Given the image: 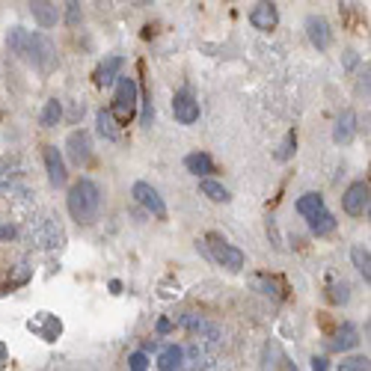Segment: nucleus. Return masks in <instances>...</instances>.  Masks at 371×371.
Listing matches in <instances>:
<instances>
[{"mask_svg": "<svg viewBox=\"0 0 371 371\" xmlns=\"http://www.w3.org/2000/svg\"><path fill=\"white\" fill-rule=\"evenodd\" d=\"M6 48L16 56H21V60L33 63L36 68H48L56 60L54 42L48 36H42V33L24 30V27H12V30L6 33Z\"/></svg>", "mask_w": 371, "mask_h": 371, "instance_id": "obj_1", "label": "nucleus"}, {"mask_svg": "<svg viewBox=\"0 0 371 371\" xmlns=\"http://www.w3.org/2000/svg\"><path fill=\"white\" fill-rule=\"evenodd\" d=\"M102 188L92 181V178H80L71 184V190H68V214H71V220H78V223H95L98 220V214H102Z\"/></svg>", "mask_w": 371, "mask_h": 371, "instance_id": "obj_2", "label": "nucleus"}, {"mask_svg": "<svg viewBox=\"0 0 371 371\" xmlns=\"http://www.w3.org/2000/svg\"><path fill=\"white\" fill-rule=\"evenodd\" d=\"M137 95H140V87L131 78H119L116 80V98H113V107H110V116H113V122H116V125H128V122L134 119Z\"/></svg>", "mask_w": 371, "mask_h": 371, "instance_id": "obj_3", "label": "nucleus"}, {"mask_svg": "<svg viewBox=\"0 0 371 371\" xmlns=\"http://www.w3.org/2000/svg\"><path fill=\"white\" fill-rule=\"evenodd\" d=\"M205 241H208V255H211V259L217 262V264L229 267V270H241V267H244V253H241L238 247H232L226 238L208 235Z\"/></svg>", "mask_w": 371, "mask_h": 371, "instance_id": "obj_4", "label": "nucleus"}, {"mask_svg": "<svg viewBox=\"0 0 371 371\" xmlns=\"http://www.w3.org/2000/svg\"><path fill=\"white\" fill-rule=\"evenodd\" d=\"M368 181H353L351 188L345 190V196H341V208H345L351 217H363V214L368 211Z\"/></svg>", "mask_w": 371, "mask_h": 371, "instance_id": "obj_5", "label": "nucleus"}, {"mask_svg": "<svg viewBox=\"0 0 371 371\" xmlns=\"http://www.w3.org/2000/svg\"><path fill=\"white\" fill-rule=\"evenodd\" d=\"M131 193H134V199L142 205V208H149V214H154L158 220H166V205H164V199H161V193L152 188V184H146V181H137L134 188H131Z\"/></svg>", "mask_w": 371, "mask_h": 371, "instance_id": "obj_6", "label": "nucleus"}, {"mask_svg": "<svg viewBox=\"0 0 371 371\" xmlns=\"http://www.w3.org/2000/svg\"><path fill=\"white\" fill-rule=\"evenodd\" d=\"M66 152H68V161L75 166H83L90 164L92 158V140L87 131H71L68 140H66Z\"/></svg>", "mask_w": 371, "mask_h": 371, "instance_id": "obj_7", "label": "nucleus"}, {"mask_svg": "<svg viewBox=\"0 0 371 371\" xmlns=\"http://www.w3.org/2000/svg\"><path fill=\"white\" fill-rule=\"evenodd\" d=\"M173 113L181 125H193L199 119V102L193 98L190 90H178L176 98H173Z\"/></svg>", "mask_w": 371, "mask_h": 371, "instance_id": "obj_8", "label": "nucleus"}, {"mask_svg": "<svg viewBox=\"0 0 371 371\" xmlns=\"http://www.w3.org/2000/svg\"><path fill=\"white\" fill-rule=\"evenodd\" d=\"M306 33H309L312 45H315L318 51H327V48H330L333 36H330V24H327V18H321V16H309V18H306Z\"/></svg>", "mask_w": 371, "mask_h": 371, "instance_id": "obj_9", "label": "nucleus"}, {"mask_svg": "<svg viewBox=\"0 0 371 371\" xmlns=\"http://www.w3.org/2000/svg\"><path fill=\"white\" fill-rule=\"evenodd\" d=\"M276 21H279V12H276L274 4H255V9L250 12V24L255 27V30H262V33L274 30Z\"/></svg>", "mask_w": 371, "mask_h": 371, "instance_id": "obj_10", "label": "nucleus"}, {"mask_svg": "<svg viewBox=\"0 0 371 371\" xmlns=\"http://www.w3.org/2000/svg\"><path fill=\"white\" fill-rule=\"evenodd\" d=\"M45 166H48V181L54 188H63L66 184V164H63V154L56 146H45Z\"/></svg>", "mask_w": 371, "mask_h": 371, "instance_id": "obj_11", "label": "nucleus"}, {"mask_svg": "<svg viewBox=\"0 0 371 371\" xmlns=\"http://www.w3.org/2000/svg\"><path fill=\"white\" fill-rule=\"evenodd\" d=\"M122 66H125V60L119 54H113V56H107V60L98 66V71H95V80H98V87H113V83H116L122 75Z\"/></svg>", "mask_w": 371, "mask_h": 371, "instance_id": "obj_12", "label": "nucleus"}, {"mask_svg": "<svg viewBox=\"0 0 371 371\" xmlns=\"http://www.w3.org/2000/svg\"><path fill=\"white\" fill-rule=\"evenodd\" d=\"M356 134V113L353 110H341V116L336 119V128H333V140L339 146H348Z\"/></svg>", "mask_w": 371, "mask_h": 371, "instance_id": "obj_13", "label": "nucleus"}, {"mask_svg": "<svg viewBox=\"0 0 371 371\" xmlns=\"http://www.w3.org/2000/svg\"><path fill=\"white\" fill-rule=\"evenodd\" d=\"M184 166H188V173H193L196 178H208L211 173H217V166H214V161L205 152H190L188 158H184Z\"/></svg>", "mask_w": 371, "mask_h": 371, "instance_id": "obj_14", "label": "nucleus"}, {"mask_svg": "<svg viewBox=\"0 0 371 371\" xmlns=\"http://www.w3.org/2000/svg\"><path fill=\"white\" fill-rule=\"evenodd\" d=\"M30 12L39 21V27H54L56 21H60V6L48 4V0H36V4H30Z\"/></svg>", "mask_w": 371, "mask_h": 371, "instance_id": "obj_15", "label": "nucleus"}, {"mask_svg": "<svg viewBox=\"0 0 371 371\" xmlns=\"http://www.w3.org/2000/svg\"><path fill=\"white\" fill-rule=\"evenodd\" d=\"M184 363V351L178 345H164L158 356V371H178Z\"/></svg>", "mask_w": 371, "mask_h": 371, "instance_id": "obj_16", "label": "nucleus"}, {"mask_svg": "<svg viewBox=\"0 0 371 371\" xmlns=\"http://www.w3.org/2000/svg\"><path fill=\"white\" fill-rule=\"evenodd\" d=\"M309 220V229L315 232L318 238H324V235H330L333 229H336V220H333V214L327 211V208H321V211H315L312 217H306Z\"/></svg>", "mask_w": 371, "mask_h": 371, "instance_id": "obj_17", "label": "nucleus"}, {"mask_svg": "<svg viewBox=\"0 0 371 371\" xmlns=\"http://www.w3.org/2000/svg\"><path fill=\"white\" fill-rule=\"evenodd\" d=\"M199 190H202L211 202H229V199H232L229 190H226L220 181H214V178H202V181H199Z\"/></svg>", "mask_w": 371, "mask_h": 371, "instance_id": "obj_18", "label": "nucleus"}, {"mask_svg": "<svg viewBox=\"0 0 371 371\" xmlns=\"http://www.w3.org/2000/svg\"><path fill=\"white\" fill-rule=\"evenodd\" d=\"M356 341H360V336H356V327H353V324H345V327L339 330L336 341H330V348H333V351H351V348H356Z\"/></svg>", "mask_w": 371, "mask_h": 371, "instance_id": "obj_19", "label": "nucleus"}, {"mask_svg": "<svg viewBox=\"0 0 371 371\" xmlns=\"http://www.w3.org/2000/svg\"><path fill=\"white\" fill-rule=\"evenodd\" d=\"M351 259H353V267L360 270V274L365 276V282L371 279V255H368V247L365 244H356L351 250Z\"/></svg>", "mask_w": 371, "mask_h": 371, "instance_id": "obj_20", "label": "nucleus"}, {"mask_svg": "<svg viewBox=\"0 0 371 371\" xmlns=\"http://www.w3.org/2000/svg\"><path fill=\"white\" fill-rule=\"evenodd\" d=\"M324 208V196L321 193H303L297 199V214H303V217H312L315 211Z\"/></svg>", "mask_w": 371, "mask_h": 371, "instance_id": "obj_21", "label": "nucleus"}, {"mask_svg": "<svg viewBox=\"0 0 371 371\" xmlns=\"http://www.w3.org/2000/svg\"><path fill=\"white\" fill-rule=\"evenodd\" d=\"M98 134L107 137V140H119V125L113 122L110 110H102V113H98Z\"/></svg>", "mask_w": 371, "mask_h": 371, "instance_id": "obj_22", "label": "nucleus"}, {"mask_svg": "<svg viewBox=\"0 0 371 371\" xmlns=\"http://www.w3.org/2000/svg\"><path fill=\"white\" fill-rule=\"evenodd\" d=\"M60 116H63V104L56 102V98H51V102L45 104V110H42V125L54 128L56 122H60Z\"/></svg>", "mask_w": 371, "mask_h": 371, "instance_id": "obj_23", "label": "nucleus"}, {"mask_svg": "<svg viewBox=\"0 0 371 371\" xmlns=\"http://www.w3.org/2000/svg\"><path fill=\"white\" fill-rule=\"evenodd\" d=\"M339 371H371L368 356H348V360L339 363Z\"/></svg>", "mask_w": 371, "mask_h": 371, "instance_id": "obj_24", "label": "nucleus"}, {"mask_svg": "<svg viewBox=\"0 0 371 371\" xmlns=\"http://www.w3.org/2000/svg\"><path fill=\"white\" fill-rule=\"evenodd\" d=\"M294 149H297V134H294V131H288V134H285V140H282L279 152H276V158H279V161H288L291 154H294Z\"/></svg>", "mask_w": 371, "mask_h": 371, "instance_id": "obj_25", "label": "nucleus"}, {"mask_svg": "<svg viewBox=\"0 0 371 371\" xmlns=\"http://www.w3.org/2000/svg\"><path fill=\"white\" fill-rule=\"evenodd\" d=\"M128 368H131V371H146L149 368V356L142 351H134L131 356H128Z\"/></svg>", "mask_w": 371, "mask_h": 371, "instance_id": "obj_26", "label": "nucleus"}, {"mask_svg": "<svg viewBox=\"0 0 371 371\" xmlns=\"http://www.w3.org/2000/svg\"><path fill=\"white\" fill-rule=\"evenodd\" d=\"M330 297H333V303H348V297H351L348 294V282H336Z\"/></svg>", "mask_w": 371, "mask_h": 371, "instance_id": "obj_27", "label": "nucleus"}, {"mask_svg": "<svg viewBox=\"0 0 371 371\" xmlns=\"http://www.w3.org/2000/svg\"><path fill=\"white\" fill-rule=\"evenodd\" d=\"M66 9H68V24H78V18H80V4H66Z\"/></svg>", "mask_w": 371, "mask_h": 371, "instance_id": "obj_28", "label": "nucleus"}, {"mask_svg": "<svg viewBox=\"0 0 371 371\" xmlns=\"http://www.w3.org/2000/svg\"><path fill=\"white\" fill-rule=\"evenodd\" d=\"M154 330H158L161 336H166L169 330H173V324H169V318H161V321H158V327H154Z\"/></svg>", "mask_w": 371, "mask_h": 371, "instance_id": "obj_29", "label": "nucleus"}, {"mask_svg": "<svg viewBox=\"0 0 371 371\" xmlns=\"http://www.w3.org/2000/svg\"><path fill=\"white\" fill-rule=\"evenodd\" d=\"M312 371H327V360H324V356H315V360H312Z\"/></svg>", "mask_w": 371, "mask_h": 371, "instance_id": "obj_30", "label": "nucleus"}, {"mask_svg": "<svg viewBox=\"0 0 371 371\" xmlns=\"http://www.w3.org/2000/svg\"><path fill=\"white\" fill-rule=\"evenodd\" d=\"M4 356H6V348H4V345H0V360H4Z\"/></svg>", "mask_w": 371, "mask_h": 371, "instance_id": "obj_31", "label": "nucleus"}, {"mask_svg": "<svg viewBox=\"0 0 371 371\" xmlns=\"http://www.w3.org/2000/svg\"><path fill=\"white\" fill-rule=\"evenodd\" d=\"M0 119H4V113H0Z\"/></svg>", "mask_w": 371, "mask_h": 371, "instance_id": "obj_32", "label": "nucleus"}]
</instances>
